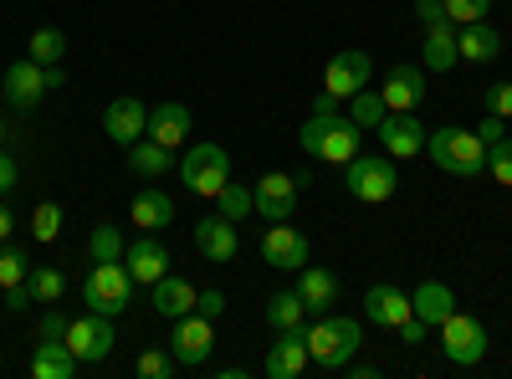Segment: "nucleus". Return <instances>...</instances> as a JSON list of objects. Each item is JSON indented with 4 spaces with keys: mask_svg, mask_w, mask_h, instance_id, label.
Wrapping results in <instances>:
<instances>
[{
    "mask_svg": "<svg viewBox=\"0 0 512 379\" xmlns=\"http://www.w3.org/2000/svg\"><path fill=\"white\" fill-rule=\"evenodd\" d=\"M303 339H308V359L328 374H344L349 359H359V344H364V328L359 318H344V313H323L318 323H303Z\"/></svg>",
    "mask_w": 512,
    "mask_h": 379,
    "instance_id": "obj_1",
    "label": "nucleus"
},
{
    "mask_svg": "<svg viewBox=\"0 0 512 379\" xmlns=\"http://www.w3.org/2000/svg\"><path fill=\"white\" fill-rule=\"evenodd\" d=\"M359 134L364 129L344 113H308L303 129H297V149L313 159H328V164H349L359 154Z\"/></svg>",
    "mask_w": 512,
    "mask_h": 379,
    "instance_id": "obj_2",
    "label": "nucleus"
},
{
    "mask_svg": "<svg viewBox=\"0 0 512 379\" xmlns=\"http://www.w3.org/2000/svg\"><path fill=\"white\" fill-rule=\"evenodd\" d=\"M425 154L436 159V170H446L456 180H477L487 170V144L477 139V129H436V134H425Z\"/></svg>",
    "mask_w": 512,
    "mask_h": 379,
    "instance_id": "obj_3",
    "label": "nucleus"
},
{
    "mask_svg": "<svg viewBox=\"0 0 512 379\" xmlns=\"http://www.w3.org/2000/svg\"><path fill=\"white\" fill-rule=\"evenodd\" d=\"M344 190L364 205H379V200H390L400 190V170H395V159L390 154H354L344 164Z\"/></svg>",
    "mask_w": 512,
    "mask_h": 379,
    "instance_id": "obj_4",
    "label": "nucleus"
},
{
    "mask_svg": "<svg viewBox=\"0 0 512 379\" xmlns=\"http://www.w3.org/2000/svg\"><path fill=\"white\" fill-rule=\"evenodd\" d=\"M82 303H88V313H103V318L128 313V303H134V277H128V267L123 262H93L88 282H82Z\"/></svg>",
    "mask_w": 512,
    "mask_h": 379,
    "instance_id": "obj_5",
    "label": "nucleus"
},
{
    "mask_svg": "<svg viewBox=\"0 0 512 379\" xmlns=\"http://www.w3.org/2000/svg\"><path fill=\"white\" fill-rule=\"evenodd\" d=\"M180 180L190 195H205V200H216L221 185L231 180V154L221 144H190L180 154Z\"/></svg>",
    "mask_w": 512,
    "mask_h": 379,
    "instance_id": "obj_6",
    "label": "nucleus"
},
{
    "mask_svg": "<svg viewBox=\"0 0 512 379\" xmlns=\"http://www.w3.org/2000/svg\"><path fill=\"white\" fill-rule=\"evenodd\" d=\"M164 349L175 354L180 369H200L210 359V349H216V323L205 313H185V318H175V333H169Z\"/></svg>",
    "mask_w": 512,
    "mask_h": 379,
    "instance_id": "obj_7",
    "label": "nucleus"
},
{
    "mask_svg": "<svg viewBox=\"0 0 512 379\" xmlns=\"http://www.w3.org/2000/svg\"><path fill=\"white\" fill-rule=\"evenodd\" d=\"M441 354H446L451 364H461V369L482 364V359H487V328H482L472 313H451V318L441 323Z\"/></svg>",
    "mask_w": 512,
    "mask_h": 379,
    "instance_id": "obj_8",
    "label": "nucleus"
},
{
    "mask_svg": "<svg viewBox=\"0 0 512 379\" xmlns=\"http://www.w3.org/2000/svg\"><path fill=\"white\" fill-rule=\"evenodd\" d=\"M82 364H103L108 354H113V344H118V333H113V318H103V313H82V318H72V328H67V339H62Z\"/></svg>",
    "mask_w": 512,
    "mask_h": 379,
    "instance_id": "obj_9",
    "label": "nucleus"
},
{
    "mask_svg": "<svg viewBox=\"0 0 512 379\" xmlns=\"http://www.w3.org/2000/svg\"><path fill=\"white\" fill-rule=\"evenodd\" d=\"M308 257H313L308 236L297 231V226H287V221H272V231L262 236V262L277 267V272H303Z\"/></svg>",
    "mask_w": 512,
    "mask_h": 379,
    "instance_id": "obj_10",
    "label": "nucleus"
},
{
    "mask_svg": "<svg viewBox=\"0 0 512 379\" xmlns=\"http://www.w3.org/2000/svg\"><path fill=\"white\" fill-rule=\"evenodd\" d=\"M0 88H6V103H11L16 113H31L41 98L52 93V88H47V67L31 62V57L11 62V67H6V77H0Z\"/></svg>",
    "mask_w": 512,
    "mask_h": 379,
    "instance_id": "obj_11",
    "label": "nucleus"
},
{
    "mask_svg": "<svg viewBox=\"0 0 512 379\" xmlns=\"http://www.w3.org/2000/svg\"><path fill=\"white\" fill-rule=\"evenodd\" d=\"M251 195H256V216H262V221H292V216H297V195H303V185H297V175L272 170V175L256 180Z\"/></svg>",
    "mask_w": 512,
    "mask_h": 379,
    "instance_id": "obj_12",
    "label": "nucleus"
},
{
    "mask_svg": "<svg viewBox=\"0 0 512 379\" xmlns=\"http://www.w3.org/2000/svg\"><path fill=\"white\" fill-rule=\"evenodd\" d=\"M369 77H374V57L369 52H338L323 72V93L333 98H354L359 88H369Z\"/></svg>",
    "mask_w": 512,
    "mask_h": 379,
    "instance_id": "obj_13",
    "label": "nucleus"
},
{
    "mask_svg": "<svg viewBox=\"0 0 512 379\" xmlns=\"http://www.w3.org/2000/svg\"><path fill=\"white\" fill-rule=\"evenodd\" d=\"M103 134H108L118 149H128L134 139H144V134H149V108H144V98H113V103L103 108Z\"/></svg>",
    "mask_w": 512,
    "mask_h": 379,
    "instance_id": "obj_14",
    "label": "nucleus"
},
{
    "mask_svg": "<svg viewBox=\"0 0 512 379\" xmlns=\"http://www.w3.org/2000/svg\"><path fill=\"white\" fill-rule=\"evenodd\" d=\"M379 149L390 159H415L425 149V129L415 113H384L379 118Z\"/></svg>",
    "mask_w": 512,
    "mask_h": 379,
    "instance_id": "obj_15",
    "label": "nucleus"
},
{
    "mask_svg": "<svg viewBox=\"0 0 512 379\" xmlns=\"http://www.w3.org/2000/svg\"><path fill=\"white\" fill-rule=\"evenodd\" d=\"M123 267L134 277V287H154L169 272V246L159 236H139L134 246H123Z\"/></svg>",
    "mask_w": 512,
    "mask_h": 379,
    "instance_id": "obj_16",
    "label": "nucleus"
},
{
    "mask_svg": "<svg viewBox=\"0 0 512 379\" xmlns=\"http://www.w3.org/2000/svg\"><path fill=\"white\" fill-rule=\"evenodd\" d=\"M313 359H308V339H303V328H287V333H277V344L267 349V359H262V374L267 379H297Z\"/></svg>",
    "mask_w": 512,
    "mask_h": 379,
    "instance_id": "obj_17",
    "label": "nucleus"
},
{
    "mask_svg": "<svg viewBox=\"0 0 512 379\" xmlns=\"http://www.w3.org/2000/svg\"><path fill=\"white\" fill-rule=\"evenodd\" d=\"M384 108L390 113H415L420 108V98H425V67H415V62H400V67H390V77H384Z\"/></svg>",
    "mask_w": 512,
    "mask_h": 379,
    "instance_id": "obj_18",
    "label": "nucleus"
},
{
    "mask_svg": "<svg viewBox=\"0 0 512 379\" xmlns=\"http://www.w3.org/2000/svg\"><path fill=\"white\" fill-rule=\"evenodd\" d=\"M451 313H456V292H451L441 277H425V282L410 292V318H420L425 328H441Z\"/></svg>",
    "mask_w": 512,
    "mask_h": 379,
    "instance_id": "obj_19",
    "label": "nucleus"
},
{
    "mask_svg": "<svg viewBox=\"0 0 512 379\" xmlns=\"http://www.w3.org/2000/svg\"><path fill=\"white\" fill-rule=\"evenodd\" d=\"M364 318L379 328H400L410 318V292H400L395 282H374L364 292Z\"/></svg>",
    "mask_w": 512,
    "mask_h": 379,
    "instance_id": "obj_20",
    "label": "nucleus"
},
{
    "mask_svg": "<svg viewBox=\"0 0 512 379\" xmlns=\"http://www.w3.org/2000/svg\"><path fill=\"white\" fill-rule=\"evenodd\" d=\"M297 298H303V308H308L313 318L333 313V308H338V272L308 262L303 272H297Z\"/></svg>",
    "mask_w": 512,
    "mask_h": 379,
    "instance_id": "obj_21",
    "label": "nucleus"
},
{
    "mask_svg": "<svg viewBox=\"0 0 512 379\" xmlns=\"http://www.w3.org/2000/svg\"><path fill=\"white\" fill-rule=\"evenodd\" d=\"M236 246H241L236 241V221H226L221 210H216V216H205V221H195V251L205 262H231Z\"/></svg>",
    "mask_w": 512,
    "mask_h": 379,
    "instance_id": "obj_22",
    "label": "nucleus"
},
{
    "mask_svg": "<svg viewBox=\"0 0 512 379\" xmlns=\"http://www.w3.org/2000/svg\"><path fill=\"white\" fill-rule=\"evenodd\" d=\"M190 123H195V113L185 108V103H154L149 108V139H159L164 149H180L185 139H190Z\"/></svg>",
    "mask_w": 512,
    "mask_h": 379,
    "instance_id": "obj_23",
    "label": "nucleus"
},
{
    "mask_svg": "<svg viewBox=\"0 0 512 379\" xmlns=\"http://www.w3.org/2000/svg\"><path fill=\"white\" fill-rule=\"evenodd\" d=\"M461 62V47H456V26L441 21V26H425V41H420V67L425 72H451Z\"/></svg>",
    "mask_w": 512,
    "mask_h": 379,
    "instance_id": "obj_24",
    "label": "nucleus"
},
{
    "mask_svg": "<svg viewBox=\"0 0 512 379\" xmlns=\"http://www.w3.org/2000/svg\"><path fill=\"white\" fill-rule=\"evenodd\" d=\"M169 170H175V149H164L159 139H134L128 144V175H139V180H164Z\"/></svg>",
    "mask_w": 512,
    "mask_h": 379,
    "instance_id": "obj_25",
    "label": "nucleus"
},
{
    "mask_svg": "<svg viewBox=\"0 0 512 379\" xmlns=\"http://www.w3.org/2000/svg\"><path fill=\"white\" fill-rule=\"evenodd\" d=\"M154 313L159 318H185V313H195V287H190V277H180V272H164L159 282H154Z\"/></svg>",
    "mask_w": 512,
    "mask_h": 379,
    "instance_id": "obj_26",
    "label": "nucleus"
},
{
    "mask_svg": "<svg viewBox=\"0 0 512 379\" xmlns=\"http://www.w3.org/2000/svg\"><path fill=\"white\" fill-rule=\"evenodd\" d=\"M456 47H461V62H497L502 57V31L492 21L456 26Z\"/></svg>",
    "mask_w": 512,
    "mask_h": 379,
    "instance_id": "obj_27",
    "label": "nucleus"
},
{
    "mask_svg": "<svg viewBox=\"0 0 512 379\" xmlns=\"http://www.w3.org/2000/svg\"><path fill=\"white\" fill-rule=\"evenodd\" d=\"M169 221H175V200H169L159 185H149V190L134 195V226H144V231H164Z\"/></svg>",
    "mask_w": 512,
    "mask_h": 379,
    "instance_id": "obj_28",
    "label": "nucleus"
},
{
    "mask_svg": "<svg viewBox=\"0 0 512 379\" xmlns=\"http://www.w3.org/2000/svg\"><path fill=\"white\" fill-rule=\"evenodd\" d=\"M77 369H82V359L67 344H36V354H31V374L36 379H72Z\"/></svg>",
    "mask_w": 512,
    "mask_h": 379,
    "instance_id": "obj_29",
    "label": "nucleus"
},
{
    "mask_svg": "<svg viewBox=\"0 0 512 379\" xmlns=\"http://www.w3.org/2000/svg\"><path fill=\"white\" fill-rule=\"evenodd\" d=\"M267 323H272L277 333H287V328H303V323H308V308H303V298H297V287L272 292V298H267Z\"/></svg>",
    "mask_w": 512,
    "mask_h": 379,
    "instance_id": "obj_30",
    "label": "nucleus"
},
{
    "mask_svg": "<svg viewBox=\"0 0 512 379\" xmlns=\"http://www.w3.org/2000/svg\"><path fill=\"white\" fill-rule=\"evenodd\" d=\"M26 57L41 62V67H57V62L67 57V36H62L57 26H36L31 41H26Z\"/></svg>",
    "mask_w": 512,
    "mask_h": 379,
    "instance_id": "obj_31",
    "label": "nucleus"
},
{
    "mask_svg": "<svg viewBox=\"0 0 512 379\" xmlns=\"http://www.w3.org/2000/svg\"><path fill=\"white\" fill-rule=\"evenodd\" d=\"M26 287H31V303L52 308V303H62V292H67V277H62L57 267H31Z\"/></svg>",
    "mask_w": 512,
    "mask_h": 379,
    "instance_id": "obj_32",
    "label": "nucleus"
},
{
    "mask_svg": "<svg viewBox=\"0 0 512 379\" xmlns=\"http://www.w3.org/2000/svg\"><path fill=\"white\" fill-rule=\"evenodd\" d=\"M123 231L113 226V221H103V226H93V236H88V257L93 262H123Z\"/></svg>",
    "mask_w": 512,
    "mask_h": 379,
    "instance_id": "obj_33",
    "label": "nucleus"
},
{
    "mask_svg": "<svg viewBox=\"0 0 512 379\" xmlns=\"http://www.w3.org/2000/svg\"><path fill=\"white\" fill-rule=\"evenodd\" d=\"M216 210H221V216H226V221H246V216H251V210H256V195H251L246 185H236V180H226V185H221V195H216Z\"/></svg>",
    "mask_w": 512,
    "mask_h": 379,
    "instance_id": "obj_34",
    "label": "nucleus"
},
{
    "mask_svg": "<svg viewBox=\"0 0 512 379\" xmlns=\"http://www.w3.org/2000/svg\"><path fill=\"white\" fill-rule=\"evenodd\" d=\"M349 103H354V108H349V118L359 123V129H379V118L390 113V108H384V98H379V93H369V88H359Z\"/></svg>",
    "mask_w": 512,
    "mask_h": 379,
    "instance_id": "obj_35",
    "label": "nucleus"
},
{
    "mask_svg": "<svg viewBox=\"0 0 512 379\" xmlns=\"http://www.w3.org/2000/svg\"><path fill=\"white\" fill-rule=\"evenodd\" d=\"M31 236H36V241H57V236H62V205H57V200H41V205L31 210Z\"/></svg>",
    "mask_w": 512,
    "mask_h": 379,
    "instance_id": "obj_36",
    "label": "nucleus"
},
{
    "mask_svg": "<svg viewBox=\"0 0 512 379\" xmlns=\"http://www.w3.org/2000/svg\"><path fill=\"white\" fill-rule=\"evenodd\" d=\"M31 277V262H26V251L21 246H6L0 241V287H21Z\"/></svg>",
    "mask_w": 512,
    "mask_h": 379,
    "instance_id": "obj_37",
    "label": "nucleus"
},
{
    "mask_svg": "<svg viewBox=\"0 0 512 379\" xmlns=\"http://www.w3.org/2000/svg\"><path fill=\"white\" fill-rule=\"evenodd\" d=\"M67 328H72V318H67V313L52 303L47 313L36 318V339H41V344H62V339H67Z\"/></svg>",
    "mask_w": 512,
    "mask_h": 379,
    "instance_id": "obj_38",
    "label": "nucleus"
},
{
    "mask_svg": "<svg viewBox=\"0 0 512 379\" xmlns=\"http://www.w3.org/2000/svg\"><path fill=\"white\" fill-rule=\"evenodd\" d=\"M487 175L512 190V139H497V144L487 149Z\"/></svg>",
    "mask_w": 512,
    "mask_h": 379,
    "instance_id": "obj_39",
    "label": "nucleus"
},
{
    "mask_svg": "<svg viewBox=\"0 0 512 379\" xmlns=\"http://www.w3.org/2000/svg\"><path fill=\"white\" fill-rule=\"evenodd\" d=\"M134 369H139V379H169V374H175V354H169V349H144Z\"/></svg>",
    "mask_w": 512,
    "mask_h": 379,
    "instance_id": "obj_40",
    "label": "nucleus"
},
{
    "mask_svg": "<svg viewBox=\"0 0 512 379\" xmlns=\"http://www.w3.org/2000/svg\"><path fill=\"white\" fill-rule=\"evenodd\" d=\"M487 11H492V0H446V16H451V26L487 21Z\"/></svg>",
    "mask_w": 512,
    "mask_h": 379,
    "instance_id": "obj_41",
    "label": "nucleus"
},
{
    "mask_svg": "<svg viewBox=\"0 0 512 379\" xmlns=\"http://www.w3.org/2000/svg\"><path fill=\"white\" fill-rule=\"evenodd\" d=\"M487 113L492 118H512V82H492L487 88Z\"/></svg>",
    "mask_w": 512,
    "mask_h": 379,
    "instance_id": "obj_42",
    "label": "nucleus"
},
{
    "mask_svg": "<svg viewBox=\"0 0 512 379\" xmlns=\"http://www.w3.org/2000/svg\"><path fill=\"white\" fill-rule=\"evenodd\" d=\"M195 313H205L210 323H216V318L226 313V292H221V287H205V292H195Z\"/></svg>",
    "mask_w": 512,
    "mask_h": 379,
    "instance_id": "obj_43",
    "label": "nucleus"
},
{
    "mask_svg": "<svg viewBox=\"0 0 512 379\" xmlns=\"http://www.w3.org/2000/svg\"><path fill=\"white\" fill-rule=\"evenodd\" d=\"M415 16H420V26H441V21H451V16H446V0H415Z\"/></svg>",
    "mask_w": 512,
    "mask_h": 379,
    "instance_id": "obj_44",
    "label": "nucleus"
},
{
    "mask_svg": "<svg viewBox=\"0 0 512 379\" xmlns=\"http://www.w3.org/2000/svg\"><path fill=\"white\" fill-rule=\"evenodd\" d=\"M21 185V170H16V159H11V149H0V195H11Z\"/></svg>",
    "mask_w": 512,
    "mask_h": 379,
    "instance_id": "obj_45",
    "label": "nucleus"
},
{
    "mask_svg": "<svg viewBox=\"0 0 512 379\" xmlns=\"http://www.w3.org/2000/svg\"><path fill=\"white\" fill-rule=\"evenodd\" d=\"M477 139H482L487 149H492L497 139H507V129H502V118H492V113H487V118H482V129H477Z\"/></svg>",
    "mask_w": 512,
    "mask_h": 379,
    "instance_id": "obj_46",
    "label": "nucleus"
},
{
    "mask_svg": "<svg viewBox=\"0 0 512 379\" xmlns=\"http://www.w3.org/2000/svg\"><path fill=\"white\" fill-rule=\"evenodd\" d=\"M6 308H11V313H26V308H31V287H26V282H21V287H6Z\"/></svg>",
    "mask_w": 512,
    "mask_h": 379,
    "instance_id": "obj_47",
    "label": "nucleus"
},
{
    "mask_svg": "<svg viewBox=\"0 0 512 379\" xmlns=\"http://www.w3.org/2000/svg\"><path fill=\"white\" fill-rule=\"evenodd\" d=\"M313 113H338V98H333V93H318V98H313Z\"/></svg>",
    "mask_w": 512,
    "mask_h": 379,
    "instance_id": "obj_48",
    "label": "nucleus"
},
{
    "mask_svg": "<svg viewBox=\"0 0 512 379\" xmlns=\"http://www.w3.org/2000/svg\"><path fill=\"white\" fill-rule=\"evenodd\" d=\"M11 226H16V221H11V210L0 205V241H11Z\"/></svg>",
    "mask_w": 512,
    "mask_h": 379,
    "instance_id": "obj_49",
    "label": "nucleus"
},
{
    "mask_svg": "<svg viewBox=\"0 0 512 379\" xmlns=\"http://www.w3.org/2000/svg\"><path fill=\"white\" fill-rule=\"evenodd\" d=\"M62 82H67V72H62V67H47V88H52V93L62 88Z\"/></svg>",
    "mask_w": 512,
    "mask_h": 379,
    "instance_id": "obj_50",
    "label": "nucleus"
},
{
    "mask_svg": "<svg viewBox=\"0 0 512 379\" xmlns=\"http://www.w3.org/2000/svg\"><path fill=\"white\" fill-rule=\"evenodd\" d=\"M0 149H6V118H0Z\"/></svg>",
    "mask_w": 512,
    "mask_h": 379,
    "instance_id": "obj_51",
    "label": "nucleus"
},
{
    "mask_svg": "<svg viewBox=\"0 0 512 379\" xmlns=\"http://www.w3.org/2000/svg\"><path fill=\"white\" fill-rule=\"evenodd\" d=\"M0 98H6V88H0Z\"/></svg>",
    "mask_w": 512,
    "mask_h": 379,
    "instance_id": "obj_52",
    "label": "nucleus"
}]
</instances>
